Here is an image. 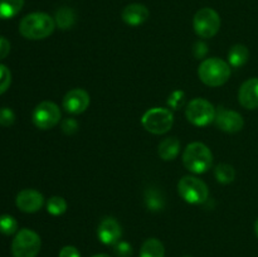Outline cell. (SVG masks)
<instances>
[{"label": "cell", "instance_id": "1", "mask_svg": "<svg viewBox=\"0 0 258 257\" xmlns=\"http://www.w3.org/2000/svg\"><path fill=\"white\" fill-rule=\"evenodd\" d=\"M54 18L47 13L35 12L25 15L19 24V32L30 40H40L48 38L55 29Z\"/></svg>", "mask_w": 258, "mask_h": 257}, {"label": "cell", "instance_id": "2", "mask_svg": "<svg viewBox=\"0 0 258 257\" xmlns=\"http://www.w3.org/2000/svg\"><path fill=\"white\" fill-rule=\"evenodd\" d=\"M231 66L218 57H211L202 60L198 67V76L204 85L219 87L228 82L231 77Z\"/></svg>", "mask_w": 258, "mask_h": 257}, {"label": "cell", "instance_id": "3", "mask_svg": "<svg viewBox=\"0 0 258 257\" xmlns=\"http://www.w3.org/2000/svg\"><path fill=\"white\" fill-rule=\"evenodd\" d=\"M184 166L194 174H203L211 169L213 164V154L203 143H190L183 153Z\"/></svg>", "mask_w": 258, "mask_h": 257}, {"label": "cell", "instance_id": "4", "mask_svg": "<svg viewBox=\"0 0 258 257\" xmlns=\"http://www.w3.org/2000/svg\"><path fill=\"white\" fill-rule=\"evenodd\" d=\"M144 128L154 135H163L170 131L174 123V115L170 108L153 107L141 117Z\"/></svg>", "mask_w": 258, "mask_h": 257}, {"label": "cell", "instance_id": "5", "mask_svg": "<svg viewBox=\"0 0 258 257\" xmlns=\"http://www.w3.org/2000/svg\"><path fill=\"white\" fill-rule=\"evenodd\" d=\"M42 247V239L37 232L23 228L15 233L12 243V253L14 257H37Z\"/></svg>", "mask_w": 258, "mask_h": 257}, {"label": "cell", "instance_id": "6", "mask_svg": "<svg viewBox=\"0 0 258 257\" xmlns=\"http://www.w3.org/2000/svg\"><path fill=\"white\" fill-rule=\"evenodd\" d=\"M178 193L186 203L202 204L209 198L208 185L197 176H184L178 183Z\"/></svg>", "mask_w": 258, "mask_h": 257}, {"label": "cell", "instance_id": "7", "mask_svg": "<svg viewBox=\"0 0 258 257\" xmlns=\"http://www.w3.org/2000/svg\"><path fill=\"white\" fill-rule=\"evenodd\" d=\"M217 110L213 103L206 98H194L186 105L185 116L186 120L194 126H207L214 122Z\"/></svg>", "mask_w": 258, "mask_h": 257}, {"label": "cell", "instance_id": "8", "mask_svg": "<svg viewBox=\"0 0 258 257\" xmlns=\"http://www.w3.org/2000/svg\"><path fill=\"white\" fill-rule=\"evenodd\" d=\"M193 27L199 37L203 39H209L213 38L221 29V17L212 8H203L194 15Z\"/></svg>", "mask_w": 258, "mask_h": 257}, {"label": "cell", "instance_id": "9", "mask_svg": "<svg viewBox=\"0 0 258 257\" xmlns=\"http://www.w3.org/2000/svg\"><path fill=\"white\" fill-rule=\"evenodd\" d=\"M59 107L52 101H43L33 111V123L40 130H49L57 126L60 121Z\"/></svg>", "mask_w": 258, "mask_h": 257}, {"label": "cell", "instance_id": "10", "mask_svg": "<svg viewBox=\"0 0 258 257\" xmlns=\"http://www.w3.org/2000/svg\"><path fill=\"white\" fill-rule=\"evenodd\" d=\"M90 102L91 97L87 91L83 88H73L66 93L62 105L66 112L72 113V115H80L87 110Z\"/></svg>", "mask_w": 258, "mask_h": 257}, {"label": "cell", "instance_id": "11", "mask_svg": "<svg viewBox=\"0 0 258 257\" xmlns=\"http://www.w3.org/2000/svg\"><path fill=\"white\" fill-rule=\"evenodd\" d=\"M214 123H216V126L219 130L228 134H234L238 133V131H241L243 128L244 120L241 113L236 112L233 110H227V108L222 107L219 110H217Z\"/></svg>", "mask_w": 258, "mask_h": 257}, {"label": "cell", "instance_id": "12", "mask_svg": "<svg viewBox=\"0 0 258 257\" xmlns=\"http://www.w3.org/2000/svg\"><path fill=\"white\" fill-rule=\"evenodd\" d=\"M121 236H122V228L112 217H106L98 224L97 237L103 244L115 246L120 241Z\"/></svg>", "mask_w": 258, "mask_h": 257}, {"label": "cell", "instance_id": "13", "mask_svg": "<svg viewBox=\"0 0 258 257\" xmlns=\"http://www.w3.org/2000/svg\"><path fill=\"white\" fill-rule=\"evenodd\" d=\"M15 203L24 213H35L44 206V197L35 189H23L18 193Z\"/></svg>", "mask_w": 258, "mask_h": 257}, {"label": "cell", "instance_id": "14", "mask_svg": "<svg viewBox=\"0 0 258 257\" xmlns=\"http://www.w3.org/2000/svg\"><path fill=\"white\" fill-rule=\"evenodd\" d=\"M238 101L247 110L258 108V78L244 81L238 91Z\"/></svg>", "mask_w": 258, "mask_h": 257}, {"label": "cell", "instance_id": "15", "mask_svg": "<svg viewBox=\"0 0 258 257\" xmlns=\"http://www.w3.org/2000/svg\"><path fill=\"white\" fill-rule=\"evenodd\" d=\"M149 15H150V12L148 8L139 3L126 5L121 13V18L123 22L131 27H139V25L144 24L149 19Z\"/></svg>", "mask_w": 258, "mask_h": 257}, {"label": "cell", "instance_id": "16", "mask_svg": "<svg viewBox=\"0 0 258 257\" xmlns=\"http://www.w3.org/2000/svg\"><path fill=\"white\" fill-rule=\"evenodd\" d=\"M145 204L150 212L158 213L165 209L166 198L163 191L156 186H149L145 190Z\"/></svg>", "mask_w": 258, "mask_h": 257}, {"label": "cell", "instance_id": "17", "mask_svg": "<svg viewBox=\"0 0 258 257\" xmlns=\"http://www.w3.org/2000/svg\"><path fill=\"white\" fill-rule=\"evenodd\" d=\"M180 140L174 136L171 138H166L159 144L158 153L159 156L163 159L164 161H171L176 159V156L180 153Z\"/></svg>", "mask_w": 258, "mask_h": 257}, {"label": "cell", "instance_id": "18", "mask_svg": "<svg viewBox=\"0 0 258 257\" xmlns=\"http://www.w3.org/2000/svg\"><path fill=\"white\" fill-rule=\"evenodd\" d=\"M249 50L246 45L236 44L229 49L228 52V63L231 67L239 68L244 66L248 60Z\"/></svg>", "mask_w": 258, "mask_h": 257}, {"label": "cell", "instance_id": "19", "mask_svg": "<svg viewBox=\"0 0 258 257\" xmlns=\"http://www.w3.org/2000/svg\"><path fill=\"white\" fill-rule=\"evenodd\" d=\"M139 257H165L163 242L158 238H148L141 246Z\"/></svg>", "mask_w": 258, "mask_h": 257}, {"label": "cell", "instance_id": "20", "mask_svg": "<svg viewBox=\"0 0 258 257\" xmlns=\"http://www.w3.org/2000/svg\"><path fill=\"white\" fill-rule=\"evenodd\" d=\"M55 25H57L59 29L67 30L75 25L76 23V13L75 10L71 9L68 7H62L55 12L54 17Z\"/></svg>", "mask_w": 258, "mask_h": 257}, {"label": "cell", "instance_id": "21", "mask_svg": "<svg viewBox=\"0 0 258 257\" xmlns=\"http://www.w3.org/2000/svg\"><path fill=\"white\" fill-rule=\"evenodd\" d=\"M24 0H0V19H10L22 10Z\"/></svg>", "mask_w": 258, "mask_h": 257}, {"label": "cell", "instance_id": "22", "mask_svg": "<svg viewBox=\"0 0 258 257\" xmlns=\"http://www.w3.org/2000/svg\"><path fill=\"white\" fill-rule=\"evenodd\" d=\"M214 176H216L217 181L221 184H229L234 180L236 178V170L232 165L226 163L218 164L214 169Z\"/></svg>", "mask_w": 258, "mask_h": 257}, {"label": "cell", "instance_id": "23", "mask_svg": "<svg viewBox=\"0 0 258 257\" xmlns=\"http://www.w3.org/2000/svg\"><path fill=\"white\" fill-rule=\"evenodd\" d=\"M47 211L48 213L52 214V216H62L66 213L68 208V204L66 202V199L63 197L54 196L52 198L48 199L47 202Z\"/></svg>", "mask_w": 258, "mask_h": 257}, {"label": "cell", "instance_id": "24", "mask_svg": "<svg viewBox=\"0 0 258 257\" xmlns=\"http://www.w3.org/2000/svg\"><path fill=\"white\" fill-rule=\"evenodd\" d=\"M18 231V222L14 217L9 214H3L0 216V233L5 236H12L17 233Z\"/></svg>", "mask_w": 258, "mask_h": 257}, {"label": "cell", "instance_id": "25", "mask_svg": "<svg viewBox=\"0 0 258 257\" xmlns=\"http://www.w3.org/2000/svg\"><path fill=\"white\" fill-rule=\"evenodd\" d=\"M185 93L181 90H176L171 92V95L168 98V106L171 110H179L185 105Z\"/></svg>", "mask_w": 258, "mask_h": 257}, {"label": "cell", "instance_id": "26", "mask_svg": "<svg viewBox=\"0 0 258 257\" xmlns=\"http://www.w3.org/2000/svg\"><path fill=\"white\" fill-rule=\"evenodd\" d=\"M12 83V73L9 68L4 65H0V95L7 92L8 88L10 87Z\"/></svg>", "mask_w": 258, "mask_h": 257}, {"label": "cell", "instance_id": "27", "mask_svg": "<svg viewBox=\"0 0 258 257\" xmlns=\"http://www.w3.org/2000/svg\"><path fill=\"white\" fill-rule=\"evenodd\" d=\"M15 122V113L12 108L3 107L0 108V125L4 127H9Z\"/></svg>", "mask_w": 258, "mask_h": 257}, {"label": "cell", "instance_id": "28", "mask_svg": "<svg viewBox=\"0 0 258 257\" xmlns=\"http://www.w3.org/2000/svg\"><path fill=\"white\" fill-rule=\"evenodd\" d=\"M113 251L117 257H131L133 256V246L126 241H118L113 247Z\"/></svg>", "mask_w": 258, "mask_h": 257}, {"label": "cell", "instance_id": "29", "mask_svg": "<svg viewBox=\"0 0 258 257\" xmlns=\"http://www.w3.org/2000/svg\"><path fill=\"white\" fill-rule=\"evenodd\" d=\"M60 126H62V131L66 135H73L78 130V122L75 118H66L62 121Z\"/></svg>", "mask_w": 258, "mask_h": 257}, {"label": "cell", "instance_id": "30", "mask_svg": "<svg viewBox=\"0 0 258 257\" xmlns=\"http://www.w3.org/2000/svg\"><path fill=\"white\" fill-rule=\"evenodd\" d=\"M193 53L196 58H198V59H203V58L207 55V53H208V45H207L204 42H202V40H198V42L194 44Z\"/></svg>", "mask_w": 258, "mask_h": 257}, {"label": "cell", "instance_id": "31", "mask_svg": "<svg viewBox=\"0 0 258 257\" xmlns=\"http://www.w3.org/2000/svg\"><path fill=\"white\" fill-rule=\"evenodd\" d=\"M58 257H81V253L75 246H64L59 251Z\"/></svg>", "mask_w": 258, "mask_h": 257}, {"label": "cell", "instance_id": "32", "mask_svg": "<svg viewBox=\"0 0 258 257\" xmlns=\"http://www.w3.org/2000/svg\"><path fill=\"white\" fill-rule=\"evenodd\" d=\"M10 52V42L4 37H0V59H4Z\"/></svg>", "mask_w": 258, "mask_h": 257}, {"label": "cell", "instance_id": "33", "mask_svg": "<svg viewBox=\"0 0 258 257\" xmlns=\"http://www.w3.org/2000/svg\"><path fill=\"white\" fill-rule=\"evenodd\" d=\"M254 231H256V234L258 237V218L256 219V222H254Z\"/></svg>", "mask_w": 258, "mask_h": 257}, {"label": "cell", "instance_id": "34", "mask_svg": "<svg viewBox=\"0 0 258 257\" xmlns=\"http://www.w3.org/2000/svg\"><path fill=\"white\" fill-rule=\"evenodd\" d=\"M92 257H111V256H108V254H106V253H98V254H95V256H92Z\"/></svg>", "mask_w": 258, "mask_h": 257}, {"label": "cell", "instance_id": "35", "mask_svg": "<svg viewBox=\"0 0 258 257\" xmlns=\"http://www.w3.org/2000/svg\"><path fill=\"white\" fill-rule=\"evenodd\" d=\"M183 257H191V256H183Z\"/></svg>", "mask_w": 258, "mask_h": 257}]
</instances>
